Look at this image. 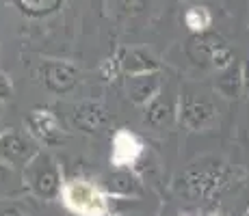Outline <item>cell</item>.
<instances>
[{"label": "cell", "mask_w": 249, "mask_h": 216, "mask_svg": "<svg viewBox=\"0 0 249 216\" xmlns=\"http://www.w3.org/2000/svg\"><path fill=\"white\" fill-rule=\"evenodd\" d=\"M208 24H210V16L202 7H195L186 13V26H189L191 31H204Z\"/></svg>", "instance_id": "cell-3"}, {"label": "cell", "mask_w": 249, "mask_h": 216, "mask_svg": "<svg viewBox=\"0 0 249 216\" xmlns=\"http://www.w3.org/2000/svg\"><path fill=\"white\" fill-rule=\"evenodd\" d=\"M63 203L78 216H107L108 201L102 190L85 180H74L63 186Z\"/></svg>", "instance_id": "cell-1"}, {"label": "cell", "mask_w": 249, "mask_h": 216, "mask_svg": "<svg viewBox=\"0 0 249 216\" xmlns=\"http://www.w3.org/2000/svg\"><path fill=\"white\" fill-rule=\"evenodd\" d=\"M141 151H143V145L139 143L135 134H130L128 130H119L113 138L111 162L115 166H130L141 156Z\"/></svg>", "instance_id": "cell-2"}]
</instances>
